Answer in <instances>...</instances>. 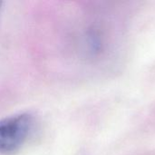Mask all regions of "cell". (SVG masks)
Wrapping results in <instances>:
<instances>
[{
	"mask_svg": "<svg viewBox=\"0 0 155 155\" xmlns=\"http://www.w3.org/2000/svg\"><path fill=\"white\" fill-rule=\"evenodd\" d=\"M33 124L29 114H20L0 121V153H17L27 140Z\"/></svg>",
	"mask_w": 155,
	"mask_h": 155,
	"instance_id": "6da1fadb",
	"label": "cell"
},
{
	"mask_svg": "<svg viewBox=\"0 0 155 155\" xmlns=\"http://www.w3.org/2000/svg\"><path fill=\"white\" fill-rule=\"evenodd\" d=\"M1 5H2V2H0V6H1Z\"/></svg>",
	"mask_w": 155,
	"mask_h": 155,
	"instance_id": "7a4b0ae2",
	"label": "cell"
}]
</instances>
